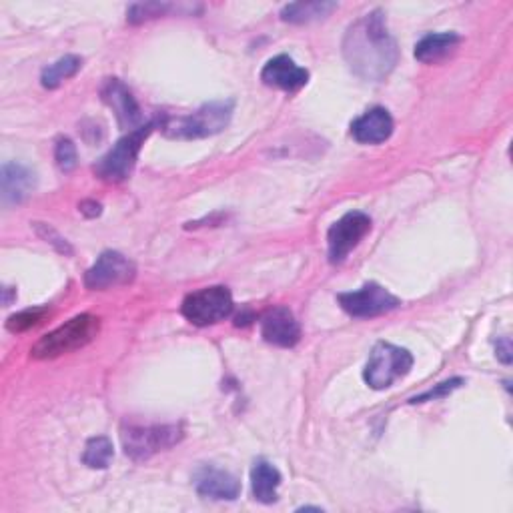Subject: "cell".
Returning a JSON list of instances; mask_svg holds the SVG:
<instances>
[{
    "label": "cell",
    "instance_id": "1",
    "mask_svg": "<svg viewBox=\"0 0 513 513\" xmlns=\"http://www.w3.org/2000/svg\"><path fill=\"white\" fill-rule=\"evenodd\" d=\"M343 57L363 81L379 83L389 77L399 61V49L389 35L385 15L373 11L355 21L343 39Z\"/></svg>",
    "mask_w": 513,
    "mask_h": 513
},
{
    "label": "cell",
    "instance_id": "2",
    "mask_svg": "<svg viewBox=\"0 0 513 513\" xmlns=\"http://www.w3.org/2000/svg\"><path fill=\"white\" fill-rule=\"evenodd\" d=\"M231 115L233 101H219L203 105L191 115L165 119L161 123V129L171 139H205L221 133L229 125Z\"/></svg>",
    "mask_w": 513,
    "mask_h": 513
},
{
    "label": "cell",
    "instance_id": "3",
    "mask_svg": "<svg viewBox=\"0 0 513 513\" xmlns=\"http://www.w3.org/2000/svg\"><path fill=\"white\" fill-rule=\"evenodd\" d=\"M101 329V321L95 315L83 313L61 325L59 329L45 335L33 349L31 355L35 359H55L65 353L77 351L89 345Z\"/></svg>",
    "mask_w": 513,
    "mask_h": 513
},
{
    "label": "cell",
    "instance_id": "4",
    "mask_svg": "<svg viewBox=\"0 0 513 513\" xmlns=\"http://www.w3.org/2000/svg\"><path fill=\"white\" fill-rule=\"evenodd\" d=\"M161 123L157 119L145 123L143 127L131 131L127 137H123L97 165H95V173L99 179L107 181V183H121L125 181L137 163L139 151L145 145V141L149 139V135L153 133V129H157Z\"/></svg>",
    "mask_w": 513,
    "mask_h": 513
},
{
    "label": "cell",
    "instance_id": "5",
    "mask_svg": "<svg viewBox=\"0 0 513 513\" xmlns=\"http://www.w3.org/2000/svg\"><path fill=\"white\" fill-rule=\"evenodd\" d=\"M413 367V355L391 343H377L371 349L367 365L363 369V379L371 389H387L401 377H405Z\"/></svg>",
    "mask_w": 513,
    "mask_h": 513
},
{
    "label": "cell",
    "instance_id": "6",
    "mask_svg": "<svg viewBox=\"0 0 513 513\" xmlns=\"http://www.w3.org/2000/svg\"><path fill=\"white\" fill-rule=\"evenodd\" d=\"M183 439V429L179 425H129L123 427L121 441L125 453L135 461H145L159 451H165Z\"/></svg>",
    "mask_w": 513,
    "mask_h": 513
},
{
    "label": "cell",
    "instance_id": "7",
    "mask_svg": "<svg viewBox=\"0 0 513 513\" xmlns=\"http://www.w3.org/2000/svg\"><path fill=\"white\" fill-rule=\"evenodd\" d=\"M181 313L189 323L197 327L215 325L233 313V295L223 285L199 289L185 297Z\"/></svg>",
    "mask_w": 513,
    "mask_h": 513
},
{
    "label": "cell",
    "instance_id": "8",
    "mask_svg": "<svg viewBox=\"0 0 513 513\" xmlns=\"http://www.w3.org/2000/svg\"><path fill=\"white\" fill-rule=\"evenodd\" d=\"M371 219L361 211H351L343 215L327 233L329 245V261L339 265L347 259V255L359 245V241L369 233Z\"/></svg>",
    "mask_w": 513,
    "mask_h": 513
},
{
    "label": "cell",
    "instance_id": "9",
    "mask_svg": "<svg viewBox=\"0 0 513 513\" xmlns=\"http://www.w3.org/2000/svg\"><path fill=\"white\" fill-rule=\"evenodd\" d=\"M337 299L343 311H347L351 317H357V319L377 317L401 305V301L395 295H391L385 287L377 283H367L359 291L341 293Z\"/></svg>",
    "mask_w": 513,
    "mask_h": 513
},
{
    "label": "cell",
    "instance_id": "10",
    "mask_svg": "<svg viewBox=\"0 0 513 513\" xmlns=\"http://www.w3.org/2000/svg\"><path fill=\"white\" fill-rule=\"evenodd\" d=\"M135 275H137V269L133 261H129L119 251H105L97 259V263L85 273V285L89 289L101 291V289L127 285L135 279Z\"/></svg>",
    "mask_w": 513,
    "mask_h": 513
},
{
    "label": "cell",
    "instance_id": "11",
    "mask_svg": "<svg viewBox=\"0 0 513 513\" xmlns=\"http://www.w3.org/2000/svg\"><path fill=\"white\" fill-rule=\"evenodd\" d=\"M101 97L113 109L121 129L135 131V129L143 127L141 109H139L133 93L119 79H109L105 83V87L101 89Z\"/></svg>",
    "mask_w": 513,
    "mask_h": 513
},
{
    "label": "cell",
    "instance_id": "12",
    "mask_svg": "<svg viewBox=\"0 0 513 513\" xmlns=\"http://www.w3.org/2000/svg\"><path fill=\"white\" fill-rule=\"evenodd\" d=\"M261 335L277 347H295L301 339V327L287 307H273L261 317Z\"/></svg>",
    "mask_w": 513,
    "mask_h": 513
},
{
    "label": "cell",
    "instance_id": "13",
    "mask_svg": "<svg viewBox=\"0 0 513 513\" xmlns=\"http://www.w3.org/2000/svg\"><path fill=\"white\" fill-rule=\"evenodd\" d=\"M193 483L199 495L211 497V499H227L233 501L241 493V483L239 479L215 465H203L195 471Z\"/></svg>",
    "mask_w": 513,
    "mask_h": 513
},
{
    "label": "cell",
    "instance_id": "14",
    "mask_svg": "<svg viewBox=\"0 0 513 513\" xmlns=\"http://www.w3.org/2000/svg\"><path fill=\"white\" fill-rule=\"evenodd\" d=\"M261 81L271 89H281V91H287V93H295V91H299L301 87L307 85L309 71L299 67L291 57L279 55L263 67Z\"/></svg>",
    "mask_w": 513,
    "mask_h": 513
},
{
    "label": "cell",
    "instance_id": "15",
    "mask_svg": "<svg viewBox=\"0 0 513 513\" xmlns=\"http://www.w3.org/2000/svg\"><path fill=\"white\" fill-rule=\"evenodd\" d=\"M351 135L361 145H379L393 135V119L387 109L375 107L353 121Z\"/></svg>",
    "mask_w": 513,
    "mask_h": 513
},
{
    "label": "cell",
    "instance_id": "16",
    "mask_svg": "<svg viewBox=\"0 0 513 513\" xmlns=\"http://www.w3.org/2000/svg\"><path fill=\"white\" fill-rule=\"evenodd\" d=\"M37 187V175L19 165L7 163L3 167V201L5 205H19L23 203Z\"/></svg>",
    "mask_w": 513,
    "mask_h": 513
},
{
    "label": "cell",
    "instance_id": "17",
    "mask_svg": "<svg viewBox=\"0 0 513 513\" xmlns=\"http://www.w3.org/2000/svg\"><path fill=\"white\" fill-rule=\"evenodd\" d=\"M281 485V473L277 467H273L267 461H257L255 467L251 469V487H253V495L257 501L261 503H275Z\"/></svg>",
    "mask_w": 513,
    "mask_h": 513
},
{
    "label": "cell",
    "instance_id": "18",
    "mask_svg": "<svg viewBox=\"0 0 513 513\" xmlns=\"http://www.w3.org/2000/svg\"><path fill=\"white\" fill-rule=\"evenodd\" d=\"M459 45L455 33H431L415 45V59L419 63H437Z\"/></svg>",
    "mask_w": 513,
    "mask_h": 513
},
{
    "label": "cell",
    "instance_id": "19",
    "mask_svg": "<svg viewBox=\"0 0 513 513\" xmlns=\"http://www.w3.org/2000/svg\"><path fill=\"white\" fill-rule=\"evenodd\" d=\"M337 9V3H325V0H309V3H291L281 11V19L291 25H307L319 19L329 17Z\"/></svg>",
    "mask_w": 513,
    "mask_h": 513
},
{
    "label": "cell",
    "instance_id": "20",
    "mask_svg": "<svg viewBox=\"0 0 513 513\" xmlns=\"http://www.w3.org/2000/svg\"><path fill=\"white\" fill-rule=\"evenodd\" d=\"M83 67V59L77 55H67L63 59H59L55 65H51L49 69L43 71V87L45 89H57L63 81L75 77Z\"/></svg>",
    "mask_w": 513,
    "mask_h": 513
},
{
    "label": "cell",
    "instance_id": "21",
    "mask_svg": "<svg viewBox=\"0 0 513 513\" xmlns=\"http://www.w3.org/2000/svg\"><path fill=\"white\" fill-rule=\"evenodd\" d=\"M113 455H115V451H113L111 439L101 435V437L89 439L85 453H83V461H85V465H89L93 469H107Z\"/></svg>",
    "mask_w": 513,
    "mask_h": 513
},
{
    "label": "cell",
    "instance_id": "22",
    "mask_svg": "<svg viewBox=\"0 0 513 513\" xmlns=\"http://www.w3.org/2000/svg\"><path fill=\"white\" fill-rule=\"evenodd\" d=\"M49 309L47 307H37V309H27V311H21L17 315H13L9 321H7V329L13 331V333H23V331H29L33 327H37L45 317H47Z\"/></svg>",
    "mask_w": 513,
    "mask_h": 513
},
{
    "label": "cell",
    "instance_id": "23",
    "mask_svg": "<svg viewBox=\"0 0 513 513\" xmlns=\"http://www.w3.org/2000/svg\"><path fill=\"white\" fill-rule=\"evenodd\" d=\"M171 11V5H165V3H145V5H133L127 13V19L129 23L133 25H139V23H145L149 19H157V17H163L165 13Z\"/></svg>",
    "mask_w": 513,
    "mask_h": 513
},
{
    "label": "cell",
    "instance_id": "24",
    "mask_svg": "<svg viewBox=\"0 0 513 513\" xmlns=\"http://www.w3.org/2000/svg\"><path fill=\"white\" fill-rule=\"evenodd\" d=\"M55 159H57V165L61 171L69 173L77 167V147L71 139L63 137L57 141V147H55Z\"/></svg>",
    "mask_w": 513,
    "mask_h": 513
},
{
    "label": "cell",
    "instance_id": "25",
    "mask_svg": "<svg viewBox=\"0 0 513 513\" xmlns=\"http://www.w3.org/2000/svg\"><path fill=\"white\" fill-rule=\"evenodd\" d=\"M463 383V379H451V381H445V383H439L435 389L419 395V397H413L409 399V403H423V401H433V399H439V397H445L447 393H451L453 389H457L459 385Z\"/></svg>",
    "mask_w": 513,
    "mask_h": 513
},
{
    "label": "cell",
    "instance_id": "26",
    "mask_svg": "<svg viewBox=\"0 0 513 513\" xmlns=\"http://www.w3.org/2000/svg\"><path fill=\"white\" fill-rule=\"evenodd\" d=\"M37 231L43 239H47V243H53L61 253H71V247L67 243V239H63L55 229H51L49 225H43V223H37Z\"/></svg>",
    "mask_w": 513,
    "mask_h": 513
},
{
    "label": "cell",
    "instance_id": "27",
    "mask_svg": "<svg viewBox=\"0 0 513 513\" xmlns=\"http://www.w3.org/2000/svg\"><path fill=\"white\" fill-rule=\"evenodd\" d=\"M497 357H499L505 365L511 363V345H509V339H507V337H503V339L497 343Z\"/></svg>",
    "mask_w": 513,
    "mask_h": 513
},
{
    "label": "cell",
    "instance_id": "28",
    "mask_svg": "<svg viewBox=\"0 0 513 513\" xmlns=\"http://www.w3.org/2000/svg\"><path fill=\"white\" fill-rule=\"evenodd\" d=\"M81 211L87 215V217H97L101 215V205L99 203H93V201H85L81 205Z\"/></svg>",
    "mask_w": 513,
    "mask_h": 513
}]
</instances>
